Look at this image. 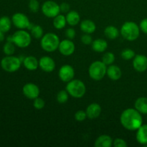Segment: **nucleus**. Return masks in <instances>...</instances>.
I'll return each instance as SVG.
<instances>
[{"mask_svg": "<svg viewBox=\"0 0 147 147\" xmlns=\"http://www.w3.org/2000/svg\"><path fill=\"white\" fill-rule=\"evenodd\" d=\"M22 93L26 98L34 100L40 96V91L37 85L33 83H27L23 86Z\"/></svg>", "mask_w": 147, "mask_h": 147, "instance_id": "9d476101", "label": "nucleus"}, {"mask_svg": "<svg viewBox=\"0 0 147 147\" xmlns=\"http://www.w3.org/2000/svg\"><path fill=\"white\" fill-rule=\"evenodd\" d=\"M140 30L143 32L144 34H147V18L144 19L141 21L140 24H139Z\"/></svg>", "mask_w": 147, "mask_h": 147, "instance_id": "4c0bfd02", "label": "nucleus"}, {"mask_svg": "<svg viewBox=\"0 0 147 147\" xmlns=\"http://www.w3.org/2000/svg\"><path fill=\"white\" fill-rule=\"evenodd\" d=\"M58 50L60 53L64 56H70L73 54L76 50V46L72 40L65 39L62 40L59 45Z\"/></svg>", "mask_w": 147, "mask_h": 147, "instance_id": "f8f14e48", "label": "nucleus"}, {"mask_svg": "<svg viewBox=\"0 0 147 147\" xmlns=\"http://www.w3.org/2000/svg\"><path fill=\"white\" fill-rule=\"evenodd\" d=\"M30 34H31L32 37L34 38L39 40L44 35V31H43L42 27L40 25H37V24H34L32 29L30 30Z\"/></svg>", "mask_w": 147, "mask_h": 147, "instance_id": "bb28decb", "label": "nucleus"}, {"mask_svg": "<svg viewBox=\"0 0 147 147\" xmlns=\"http://www.w3.org/2000/svg\"><path fill=\"white\" fill-rule=\"evenodd\" d=\"M65 90L70 96L75 98H80L86 94V87L83 81L78 79H73L67 83Z\"/></svg>", "mask_w": 147, "mask_h": 147, "instance_id": "20e7f679", "label": "nucleus"}, {"mask_svg": "<svg viewBox=\"0 0 147 147\" xmlns=\"http://www.w3.org/2000/svg\"><path fill=\"white\" fill-rule=\"evenodd\" d=\"M39 67L46 73H51L55 68V62L49 56L42 57L39 60Z\"/></svg>", "mask_w": 147, "mask_h": 147, "instance_id": "4468645a", "label": "nucleus"}, {"mask_svg": "<svg viewBox=\"0 0 147 147\" xmlns=\"http://www.w3.org/2000/svg\"><path fill=\"white\" fill-rule=\"evenodd\" d=\"M134 108L142 114H147V98L140 97L136 99Z\"/></svg>", "mask_w": 147, "mask_h": 147, "instance_id": "5701e85b", "label": "nucleus"}, {"mask_svg": "<svg viewBox=\"0 0 147 147\" xmlns=\"http://www.w3.org/2000/svg\"><path fill=\"white\" fill-rule=\"evenodd\" d=\"M133 67L139 73H143L147 70V57L144 55H136L133 60Z\"/></svg>", "mask_w": 147, "mask_h": 147, "instance_id": "ddd939ff", "label": "nucleus"}, {"mask_svg": "<svg viewBox=\"0 0 147 147\" xmlns=\"http://www.w3.org/2000/svg\"><path fill=\"white\" fill-rule=\"evenodd\" d=\"M66 24H67V20H66L65 16L59 14L58 15L54 17L53 26L57 30H62V29L65 27Z\"/></svg>", "mask_w": 147, "mask_h": 147, "instance_id": "393cba45", "label": "nucleus"}, {"mask_svg": "<svg viewBox=\"0 0 147 147\" xmlns=\"http://www.w3.org/2000/svg\"><path fill=\"white\" fill-rule=\"evenodd\" d=\"M58 76L60 80L65 83H68L75 76V70L70 65H64L60 68Z\"/></svg>", "mask_w": 147, "mask_h": 147, "instance_id": "9b49d317", "label": "nucleus"}, {"mask_svg": "<svg viewBox=\"0 0 147 147\" xmlns=\"http://www.w3.org/2000/svg\"><path fill=\"white\" fill-rule=\"evenodd\" d=\"M12 42L18 47L25 48L31 44L32 35L25 30H20L12 34Z\"/></svg>", "mask_w": 147, "mask_h": 147, "instance_id": "0eeeda50", "label": "nucleus"}, {"mask_svg": "<svg viewBox=\"0 0 147 147\" xmlns=\"http://www.w3.org/2000/svg\"><path fill=\"white\" fill-rule=\"evenodd\" d=\"M69 96L70 95L67 93V90H62L58 92V93L57 94V96H56V99H57V101L59 103L63 104V103H65L67 101Z\"/></svg>", "mask_w": 147, "mask_h": 147, "instance_id": "c85d7f7f", "label": "nucleus"}, {"mask_svg": "<svg viewBox=\"0 0 147 147\" xmlns=\"http://www.w3.org/2000/svg\"><path fill=\"white\" fill-rule=\"evenodd\" d=\"M135 55H136L135 52L133 50L129 48L124 49L121 53V56L124 60H130L131 59H134Z\"/></svg>", "mask_w": 147, "mask_h": 147, "instance_id": "7c9ffc66", "label": "nucleus"}, {"mask_svg": "<svg viewBox=\"0 0 147 147\" xmlns=\"http://www.w3.org/2000/svg\"><path fill=\"white\" fill-rule=\"evenodd\" d=\"M22 63L21 59L18 57L12 55H7L1 60V67L4 71L7 73H14L21 67Z\"/></svg>", "mask_w": 147, "mask_h": 147, "instance_id": "423d86ee", "label": "nucleus"}, {"mask_svg": "<svg viewBox=\"0 0 147 147\" xmlns=\"http://www.w3.org/2000/svg\"><path fill=\"white\" fill-rule=\"evenodd\" d=\"M136 139L138 143L142 145H147V124H142L137 129Z\"/></svg>", "mask_w": 147, "mask_h": 147, "instance_id": "f3484780", "label": "nucleus"}, {"mask_svg": "<svg viewBox=\"0 0 147 147\" xmlns=\"http://www.w3.org/2000/svg\"><path fill=\"white\" fill-rule=\"evenodd\" d=\"M60 42V39L57 34L53 32H48L42 36L40 45L45 51L47 53H53L58 49Z\"/></svg>", "mask_w": 147, "mask_h": 147, "instance_id": "7ed1b4c3", "label": "nucleus"}, {"mask_svg": "<svg viewBox=\"0 0 147 147\" xmlns=\"http://www.w3.org/2000/svg\"><path fill=\"white\" fill-rule=\"evenodd\" d=\"M122 126L129 131H136L143 124L142 113L136 109H127L123 111L120 116Z\"/></svg>", "mask_w": 147, "mask_h": 147, "instance_id": "f257e3e1", "label": "nucleus"}, {"mask_svg": "<svg viewBox=\"0 0 147 147\" xmlns=\"http://www.w3.org/2000/svg\"><path fill=\"white\" fill-rule=\"evenodd\" d=\"M104 34L109 40H116L120 34V31L115 26L110 25L106 27L104 30Z\"/></svg>", "mask_w": 147, "mask_h": 147, "instance_id": "b1692460", "label": "nucleus"}, {"mask_svg": "<svg viewBox=\"0 0 147 147\" xmlns=\"http://www.w3.org/2000/svg\"><path fill=\"white\" fill-rule=\"evenodd\" d=\"M113 146L116 147H126L128 146V144L124 139H121V138H117V139H116L113 141Z\"/></svg>", "mask_w": 147, "mask_h": 147, "instance_id": "c9c22d12", "label": "nucleus"}, {"mask_svg": "<svg viewBox=\"0 0 147 147\" xmlns=\"http://www.w3.org/2000/svg\"><path fill=\"white\" fill-rule=\"evenodd\" d=\"M106 75L111 80L116 81L121 78L122 72L119 66L112 64L107 67Z\"/></svg>", "mask_w": 147, "mask_h": 147, "instance_id": "dca6fc26", "label": "nucleus"}, {"mask_svg": "<svg viewBox=\"0 0 147 147\" xmlns=\"http://www.w3.org/2000/svg\"><path fill=\"white\" fill-rule=\"evenodd\" d=\"M107 65L103 61H95L90 64L88 68L89 76L93 80L99 81L106 75Z\"/></svg>", "mask_w": 147, "mask_h": 147, "instance_id": "39448f33", "label": "nucleus"}, {"mask_svg": "<svg viewBox=\"0 0 147 147\" xmlns=\"http://www.w3.org/2000/svg\"><path fill=\"white\" fill-rule=\"evenodd\" d=\"M45 106V102L44 99H42L40 97H37L34 99L33 101V106L34 109H37V110H41Z\"/></svg>", "mask_w": 147, "mask_h": 147, "instance_id": "2f4dec72", "label": "nucleus"}, {"mask_svg": "<svg viewBox=\"0 0 147 147\" xmlns=\"http://www.w3.org/2000/svg\"><path fill=\"white\" fill-rule=\"evenodd\" d=\"M12 24L20 30L27 29L30 24V22L27 15L21 12L15 13L11 17Z\"/></svg>", "mask_w": 147, "mask_h": 147, "instance_id": "1a4fd4ad", "label": "nucleus"}, {"mask_svg": "<svg viewBox=\"0 0 147 147\" xmlns=\"http://www.w3.org/2000/svg\"><path fill=\"white\" fill-rule=\"evenodd\" d=\"M86 118H87V114H86V112L85 111L79 110L75 113V119L77 121H83L86 120Z\"/></svg>", "mask_w": 147, "mask_h": 147, "instance_id": "72a5a7b5", "label": "nucleus"}, {"mask_svg": "<svg viewBox=\"0 0 147 147\" xmlns=\"http://www.w3.org/2000/svg\"><path fill=\"white\" fill-rule=\"evenodd\" d=\"M76 35V32L72 27H69L65 30V37L69 40H73Z\"/></svg>", "mask_w": 147, "mask_h": 147, "instance_id": "e433bc0d", "label": "nucleus"}, {"mask_svg": "<svg viewBox=\"0 0 147 147\" xmlns=\"http://www.w3.org/2000/svg\"><path fill=\"white\" fill-rule=\"evenodd\" d=\"M60 11H61V12L67 13L68 11H70V7L67 3L63 2L60 5Z\"/></svg>", "mask_w": 147, "mask_h": 147, "instance_id": "58836bf2", "label": "nucleus"}, {"mask_svg": "<svg viewBox=\"0 0 147 147\" xmlns=\"http://www.w3.org/2000/svg\"><path fill=\"white\" fill-rule=\"evenodd\" d=\"M29 8L32 12H37L39 11V9H40V3L37 0H30Z\"/></svg>", "mask_w": 147, "mask_h": 147, "instance_id": "473e14b6", "label": "nucleus"}, {"mask_svg": "<svg viewBox=\"0 0 147 147\" xmlns=\"http://www.w3.org/2000/svg\"><path fill=\"white\" fill-rule=\"evenodd\" d=\"M80 30L86 34H92L96 30V25L94 22L90 20H84L80 24Z\"/></svg>", "mask_w": 147, "mask_h": 147, "instance_id": "aec40b11", "label": "nucleus"}, {"mask_svg": "<svg viewBox=\"0 0 147 147\" xmlns=\"http://www.w3.org/2000/svg\"><path fill=\"white\" fill-rule=\"evenodd\" d=\"M92 49L96 53H103L108 48V43L103 39H96L91 44Z\"/></svg>", "mask_w": 147, "mask_h": 147, "instance_id": "412c9836", "label": "nucleus"}, {"mask_svg": "<svg viewBox=\"0 0 147 147\" xmlns=\"http://www.w3.org/2000/svg\"><path fill=\"white\" fill-rule=\"evenodd\" d=\"M101 107L98 103H93L89 105L86 109V114L87 117L90 119H97L101 113Z\"/></svg>", "mask_w": 147, "mask_h": 147, "instance_id": "2eb2a0df", "label": "nucleus"}, {"mask_svg": "<svg viewBox=\"0 0 147 147\" xmlns=\"http://www.w3.org/2000/svg\"><path fill=\"white\" fill-rule=\"evenodd\" d=\"M66 20H67V24L70 26H76L80 23V14L78 11L72 10L68 11L65 16Z\"/></svg>", "mask_w": 147, "mask_h": 147, "instance_id": "4be33fe9", "label": "nucleus"}, {"mask_svg": "<svg viewBox=\"0 0 147 147\" xmlns=\"http://www.w3.org/2000/svg\"><path fill=\"white\" fill-rule=\"evenodd\" d=\"M23 65L27 70L33 71L39 67V60L34 56H27L23 60Z\"/></svg>", "mask_w": 147, "mask_h": 147, "instance_id": "a211bd4d", "label": "nucleus"}, {"mask_svg": "<svg viewBox=\"0 0 147 147\" xmlns=\"http://www.w3.org/2000/svg\"><path fill=\"white\" fill-rule=\"evenodd\" d=\"M113 141L110 136L106 134L100 135L95 141L96 147H111L113 146Z\"/></svg>", "mask_w": 147, "mask_h": 147, "instance_id": "6ab92c4d", "label": "nucleus"}, {"mask_svg": "<svg viewBox=\"0 0 147 147\" xmlns=\"http://www.w3.org/2000/svg\"><path fill=\"white\" fill-rule=\"evenodd\" d=\"M41 9L43 14L48 18H54L61 12L60 5L51 0L45 1L42 5Z\"/></svg>", "mask_w": 147, "mask_h": 147, "instance_id": "6e6552de", "label": "nucleus"}, {"mask_svg": "<svg viewBox=\"0 0 147 147\" xmlns=\"http://www.w3.org/2000/svg\"><path fill=\"white\" fill-rule=\"evenodd\" d=\"M102 61L106 65H111L113 64L115 61V55L113 53L107 52L105 53L102 57Z\"/></svg>", "mask_w": 147, "mask_h": 147, "instance_id": "c756f323", "label": "nucleus"}, {"mask_svg": "<svg viewBox=\"0 0 147 147\" xmlns=\"http://www.w3.org/2000/svg\"><path fill=\"white\" fill-rule=\"evenodd\" d=\"M93 38L90 36V34H86L85 33L81 37V42L86 45H90L93 42Z\"/></svg>", "mask_w": 147, "mask_h": 147, "instance_id": "f704fd0d", "label": "nucleus"}, {"mask_svg": "<svg viewBox=\"0 0 147 147\" xmlns=\"http://www.w3.org/2000/svg\"><path fill=\"white\" fill-rule=\"evenodd\" d=\"M15 45L12 42H8L3 46V52L6 55H12L15 52Z\"/></svg>", "mask_w": 147, "mask_h": 147, "instance_id": "cd10ccee", "label": "nucleus"}, {"mask_svg": "<svg viewBox=\"0 0 147 147\" xmlns=\"http://www.w3.org/2000/svg\"><path fill=\"white\" fill-rule=\"evenodd\" d=\"M140 27L134 22H126L120 30V34L128 41H134L140 35Z\"/></svg>", "mask_w": 147, "mask_h": 147, "instance_id": "f03ea898", "label": "nucleus"}, {"mask_svg": "<svg viewBox=\"0 0 147 147\" xmlns=\"http://www.w3.org/2000/svg\"><path fill=\"white\" fill-rule=\"evenodd\" d=\"M11 20L7 16H3L0 17V30L4 33L7 32L11 27Z\"/></svg>", "mask_w": 147, "mask_h": 147, "instance_id": "a878e982", "label": "nucleus"}, {"mask_svg": "<svg viewBox=\"0 0 147 147\" xmlns=\"http://www.w3.org/2000/svg\"><path fill=\"white\" fill-rule=\"evenodd\" d=\"M4 40V33L0 30V42H2Z\"/></svg>", "mask_w": 147, "mask_h": 147, "instance_id": "ea45409f", "label": "nucleus"}]
</instances>
